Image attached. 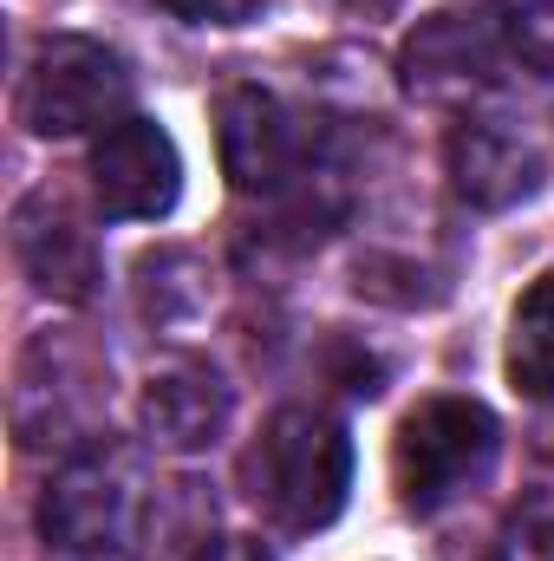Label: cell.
<instances>
[{"label":"cell","mask_w":554,"mask_h":561,"mask_svg":"<svg viewBox=\"0 0 554 561\" xmlns=\"http://www.w3.org/2000/svg\"><path fill=\"white\" fill-rule=\"evenodd\" d=\"M242 483H249V503L280 536L333 529L353 496V437L339 419L313 405H280L262 424L255 450L242 457Z\"/></svg>","instance_id":"1"},{"label":"cell","mask_w":554,"mask_h":561,"mask_svg":"<svg viewBox=\"0 0 554 561\" xmlns=\"http://www.w3.org/2000/svg\"><path fill=\"white\" fill-rule=\"evenodd\" d=\"M157 483L143 477V457L118 437H92L66 457V470L39 496V536L59 556H125L150 529Z\"/></svg>","instance_id":"2"},{"label":"cell","mask_w":554,"mask_h":561,"mask_svg":"<svg viewBox=\"0 0 554 561\" xmlns=\"http://www.w3.org/2000/svg\"><path fill=\"white\" fill-rule=\"evenodd\" d=\"M496 450H503V424L489 405L457 392L424 399L392 437V490L412 516H437L496 470Z\"/></svg>","instance_id":"3"},{"label":"cell","mask_w":554,"mask_h":561,"mask_svg":"<svg viewBox=\"0 0 554 561\" xmlns=\"http://www.w3.org/2000/svg\"><path fill=\"white\" fill-rule=\"evenodd\" d=\"M125 105H131V66L105 39L53 33L26 59L13 118L33 138H79V131H105V125L131 118Z\"/></svg>","instance_id":"4"},{"label":"cell","mask_w":554,"mask_h":561,"mask_svg":"<svg viewBox=\"0 0 554 561\" xmlns=\"http://www.w3.org/2000/svg\"><path fill=\"white\" fill-rule=\"evenodd\" d=\"M99 412H105V359L72 327L33 333L13 359V437L26 450L92 444Z\"/></svg>","instance_id":"5"},{"label":"cell","mask_w":554,"mask_h":561,"mask_svg":"<svg viewBox=\"0 0 554 561\" xmlns=\"http://www.w3.org/2000/svg\"><path fill=\"white\" fill-rule=\"evenodd\" d=\"M216 144L242 196H287L307 176V118L268 85H229L216 99Z\"/></svg>","instance_id":"6"},{"label":"cell","mask_w":554,"mask_h":561,"mask_svg":"<svg viewBox=\"0 0 554 561\" xmlns=\"http://www.w3.org/2000/svg\"><path fill=\"white\" fill-rule=\"evenodd\" d=\"M85 176H92V203L99 216L112 222H157L176 209L183 196V157H176V138L157 125V118H118L92 138V157H85Z\"/></svg>","instance_id":"7"},{"label":"cell","mask_w":554,"mask_h":561,"mask_svg":"<svg viewBox=\"0 0 554 561\" xmlns=\"http://www.w3.org/2000/svg\"><path fill=\"white\" fill-rule=\"evenodd\" d=\"M503 26L496 13H430L405 39V85L430 105H470L503 79Z\"/></svg>","instance_id":"8"},{"label":"cell","mask_w":554,"mask_h":561,"mask_svg":"<svg viewBox=\"0 0 554 561\" xmlns=\"http://www.w3.org/2000/svg\"><path fill=\"white\" fill-rule=\"evenodd\" d=\"M443 170H450V190L483 216L516 209L549 183L535 138H522L516 125H496V118H463L443 144Z\"/></svg>","instance_id":"9"},{"label":"cell","mask_w":554,"mask_h":561,"mask_svg":"<svg viewBox=\"0 0 554 561\" xmlns=\"http://www.w3.org/2000/svg\"><path fill=\"white\" fill-rule=\"evenodd\" d=\"M229 412H235L229 379H222L209 359H189V353H176V359L150 366L143 399H138L143 437H150L157 450H176V457L209 450V444L229 431Z\"/></svg>","instance_id":"10"},{"label":"cell","mask_w":554,"mask_h":561,"mask_svg":"<svg viewBox=\"0 0 554 561\" xmlns=\"http://www.w3.org/2000/svg\"><path fill=\"white\" fill-rule=\"evenodd\" d=\"M13 255H20V268H26V280H33L39 294H53V300H66V307H85V300L99 294V280H105V262H99L92 229H85L53 190L26 196V203L13 209Z\"/></svg>","instance_id":"11"},{"label":"cell","mask_w":554,"mask_h":561,"mask_svg":"<svg viewBox=\"0 0 554 561\" xmlns=\"http://www.w3.org/2000/svg\"><path fill=\"white\" fill-rule=\"evenodd\" d=\"M503 366H509L516 392H529V399L554 392V262L509 307V353H503Z\"/></svg>","instance_id":"12"},{"label":"cell","mask_w":554,"mask_h":561,"mask_svg":"<svg viewBox=\"0 0 554 561\" xmlns=\"http://www.w3.org/2000/svg\"><path fill=\"white\" fill-rule=\"evenodd\" d=\"M489 561H554V483H535L496 529Z\"/></svg>","instance_id":"13"},{"label":"cell","mask_w":554,"mask_h":561,"mask_svg":"<svg viewBox=\"0 0 554 561\" xmlns=\"http://www.w3.org/2000/svg\"><path fill=\"white\" fill-rule=\"evenodd\" d=\"M496 26H503L509 59L554 79V0H496Z\"/></svg>","instance_id":"14"},{"label":"cell","mask_w":554,"mask_h":561,"mask_svg":"<svg viewBox=\"0 0 554 561\" xmlns=\"http://www.w3.org/2000/svg\"><path fill=\"white\" fill-rule=\"evenodd\" d=\"M163 7L196 20V26H249V20H262L268 0H163Z\"/></svg>","instance_id":"15"},{"label":"cell","mask_w":554,"mask_h":561,"mask_svg":"<svg viewBox=\"0 0 554 561\" xmlns=\"http://www.w3.org/2000/svg\"><path fill=\"white\" fill-rule=\"evenodd\" d=\"M203 561H275V556H268L262 542H249V536H229V542H216Z\"/></svg>","instance_id":"16"},{"label":"cell","mask_w":554,"mask_h":561,"mask_svg":"<svg viewBox=\"0 0 554 561\" xmlns=\"http://www.w3.org/2000/svg\"><path fill=\"white\" fill-rule=\"evenodd\" d=\"M535 450L554 463V392H542V399H535Z\"/></svg>","instance_id":"17"},{"label":"cell","mask_w":554,"mask_h":561,"mask_svg":"<svg viewBox=\"0 0 554 561\" xmlns=\"http://www.w3.org/2000/svg\"><path fill=\"white\" fill-rule=\"evenodd\" d=\"M59 561H125V556H59Z\"/></svg>","instance_id":"18"}]
</instances>
